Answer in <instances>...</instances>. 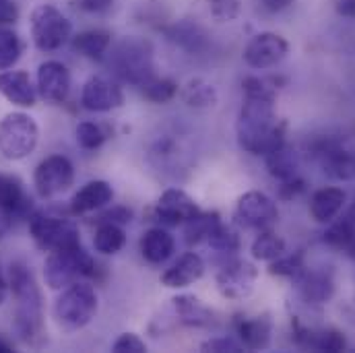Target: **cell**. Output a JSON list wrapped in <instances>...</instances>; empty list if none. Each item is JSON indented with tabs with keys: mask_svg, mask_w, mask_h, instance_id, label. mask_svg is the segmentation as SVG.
<instances>
[{
	"mask_svg": "<svg viewBox=\"0 0 355 353\" xmlns=\"http://www.w3.org/2000/svg\"><path fill=\"white\" fill-rule=\"evenodd\" d=\"M275 99L277 95H244L236 130L240 147L252 155L265 157L287 143V124L277 120Z\"/></svg>",
	"mask_w": 355,
	"mask_h": 353,
	"instance_id": "obj_1",
	"label": "cell"
},
{
	"mask_svg": "<svg viewBox=\"0 0 355 353\" xmlns=\"http://www.w3.org/2000/svg\"><path fill=\"white\" fill-rule=\"evenodd\" d=\"M8 287L15 300V333L21 341L37 345L44 335V312H42V291L25 263H10Z\"/></svg>",
	"mask_w": 355,
	"mask_h": 353,
	"instance_id": "obj_2",
	"label": "cell"
},
{
	"mask_svg": "<svg viewBox=\"0 0 355 353\" xmlns=\"http://www.w3.org/2000/svg\"><path fill=\"white\" fill-rule=\"evenodd\" d=\"M97 291L93 285L77 281L62 289L54 304V320L60 331L77 333L85 329L97 314Z\"/></svg>",
	"mask_w": 355,
	"mask_h": 353,
	"instance_id": "obj_3",
	"label": "cell"
},
{
	"mask_svg": "<svg viewBox=\"0 0 355 353\" xmlns=\"http://www.w3.org/2000/svg\"><path fill=\"white\" fill-rule=\"evenodd\" d=\"M95 261L87 250L77 244L60 250H52L44 263V279L46 285L54 291H62L64 287L77 283L83 277L95 275Z\"/></svg>",
	"mask_w": 355,
	"mask_h": 353,
	"instance_id": "obj_4",
	"label": "cell"
},
{
	"mask_svg": "<svg viewBox=\"0 0 355 353\" xmlns=\"http://www.w3.org/2000/svg\"><path fill=\"white\" fill-rule=\"evenodd\" d=\"M40 143V126L25 112H10L0 120V153L10 162L29 157Z\"/></svg>",
	"mask_w": 355,
	"mask_h": 353,
	"instance_id": "obj_5",
	"label": "cell"
},
{
	"mask_svg": "<svg viewBox=\"0 0 355 353\" xmlns=\"http://www.w3.org/2000/svg\"><path fill=\"white\" fill-rule=\"evenodd\" d=\"M110 64L114 67V73L132 83V85H145L149 79H153V48L145 40L126 37L120 42L112 54Z\"/></svg>",
	"mask_w": 355,
	"mask_h": 353,
	"instance_id": "obj_6",
	"label": "cell"
},
{
	"mask_svg": "<svg viewBox=\"0 0 355 353\" xmlns=\"http://www.w3.org/2000/svg\"><path fill=\"white\" fill-rule=\"evenodd\" d=\"M31 40L42 52H56L73 37V23L52 4H37L29 17Z\"/></svg>",
	"mask_w": 355,
	"mask_h": 353,
	"instance_id": "obj_7",
	"label": "cell"
},
{
	"mask_svg": "<svg viewBox=\"0 0 355 353\" xmlns=\"http://www.w3.org/2000/svg\"><path fill=\"white\" fill-rule=\"evenodd\" d=\"M312 155L320 162L324 174L339 182L355 180V147L345 137H318L312 147Z\"/></svg>",
	"mask_w": 355,
	"mask_h": 353,
	"instance_id": "obj_8",
	"label": "cell"
},
{
	"mask_svg": "<svg viewBox=\"0 0 355 353\" xmlns=\"http://www.w3.org/2000/svg\"><path fill=\"white\" fill-rule=\"evenodd\" d=\"M213 322V310H209L196 295H178L162 310L159 318H153L151 331L159 337L176 327H211Z\"/></svg>",
	"mask_w": 355,
	"mask_h": 353,
	"instance_id": "obj_9",
	"label": "cell"
},
{
	"mask_svg": "<svg viewBox=\"0 0 355 353\" xmlns=\"http://www.w3.org/2000/svg\"><path fill=\"white\" fill-rule=\"evenodd\" d=\"M29 232L37 248L46 252L81 244V234L75 221L50 213H33L29 217Z\"/></svg>",
	"mask_w": 355,
	"mask_h": 353,
	"instance_id": "obj_10",
	"label": "cell"
},
{
	"mask_svg": "<svg viewBox=\"0 0 355 353\" xmlns=\"http://www.w3.org/2000/svg\"><path fill=\"white\" fill-rule=\"evenodd\" d=\"M75 182V168L64 155L46 157L33 172V186L42 198H54L67 192Z\"/></svg>",
	"mask_w": 355,
	"mask_h": 353,
	"instance_id": "obj_11",
	"label": "cell"
},
{
	"mask_svg": "<svg viewBox=\"0 0 355 353\" xmlns=\"http://www.w3.org/2000/svg\"><path fill=\"white\" fill-rule=\"evenodd\" d=\"M259 268L248 261H232L219 268L215 283L223 298L227 300H246L257 285Z\"/></svg>",
	"mask_w": 355,
	"mask_h": 353,
	"instance_id": "obj_12",
	"label": "cell"
},
{
	"mask_svg": "<svg viewBox=\"0 0 355 353\" xmlns=\"http://www.w3.org/2000/svg\"><path fill=\"white\" fill-rule=\"evenodd\" d=\"M236 215L242 225L263 232V230H270L277 223L279 209H277L275 200L270 196H266L265 192L250 190L238 198Z\"/></svg>",
	"mask_w": 355,
	"mask_h": 353,
	"instance_id": "obj_13",
	"label": "cell"
},
{
	"mask_svg": "<svg viewBox=\"0 0 355 353\" xmlns=\"http://www.w3.org/2000/svg\"><path fill=\"white\" fill-rule=\"evenodd\" d=\"M287 54H289V42L283 35L263 31L254 35L244 48V62L250 69L265 71L270 67H277Z\"/></svg>",
	"mask_w": 355,
	"mask_h": 353,
	"instance_id": "obj_14",
	"label": "cell"
},
{
	"mask_svg": "<svg viewBox=\"0 0 355 353\" xmlns=\"http://www.w3.org/2000/svg\"><path fill=\"white\" fill-rule=\"evenodd\" d=\"M71 93V71L58 60H46L37 69V95L50 103L67 101Z\"/></svg>",
	"mask_w": 355,
	"mask_h": 353,
	"instance_id": "obj_15",
	"label": "cell"
},
{
	"mask_svg": "<svg viewBox=\"0 0 355 353\" xmlns=\"http://www.w3.org/2000/svg\"><path fill=\"white\" fill-rule=\"evenodd\" d=\"M81 103L89 112H112L122 107L124 93L105 77H91L81 91Z\"/></svg>",
	"mask_w": 355,
	"mask_h": 353,
	"instance_id": "obj_16",
	"label": "cell"
},
{
	"mask_svg": "<svg viewBox=\"0 0 355 353\" xmlns=\"http://www.w3.org/2000/svg\"><path fill=\"white\" fill-rule=\"evenodd\" d=\"M200 209L196 207L194 198L188 196L184 190L180 188H170L166 190L157 205H155V217L162 221V223H168V225H180V223H186L188 219H192Z\"/></svg>",
	"mask_w": 355,
	"mask_h": 353,
	"instance_id": "obj_17",
	"label": "cell"
},
{
	"mask_svg": "<svg viewBox=\"0 0 355 353\" xmlns=\"http://www.w3.org/2000/svg\"><path fill=\"white\" fill-rule=\"evenodd\" d=\"M302 298L308 304H327L335 295V279L331 270L324 268H304V273L295 279Z\"/></svg>",
	"mask_w": 355,
	"mask_h": 353,
	"instance_id": "obj_18",
	"label": "cell"
},
{
	"mask_svg": "<svg viewBox=\"0 0 355 353\" xmlns=\"http://www.w3.org/2000/svg\"><path fill=\"white\" fill-rule=\"evenodd\" d=\"M0 95L19 107H33L37 101V85H33L25 71H2L0 73Z\"/></svg>",
	"mask_w": 355,
	"mask_h": 353,
	"instance_id": "obj_19",
	"label": "cell"
},
{
	"mask_svg": "<svg viewBox=\"0 0 355 353\" xmlns=\"http://www.w3.org/2000/svg\"><path fill=\"white\" fill-rule=\"evenodd\" d=\"M236 333L240 337V343L246 350L261 352L270 345L272 339V320L268 314L259 316H240L236 320Z\"/></svg>",
	"mask_w": 355,
	"mask_h": 353,
	"instance_id": "obj_20",
	"label": "cell"
},
{
	"mask_svg": "<svg viewBox=\"0 0 355 353\" xmlns=\"http://www.w3.org/2000/svg\"><path fill=\"white\" fill-rule=\"evenodd\" d=\"M114 200V188L105 180H91L87 182L71 200L73 215H87L91 211L103 209Z\"/></svg>",
	"mask_w": 355,
	"mask_h": 353,
	"instance_id": "obj_21",
	"label": "cell"
},
{
	"mask_svg": "<svg viewBox=\"0 0 355 353\" xmlns=\"http://www.w3.org/2000/svg\"><path fill=\"white\" fill-rule=\"evenodd\" d=\"M205 275V261L196 252H186L162 275V285L170 289H182L196 283Z\"/></svg>",
	"mask_w": 355,
	"mask_h": 353,
	"instance_id": "obj_22",
	"label": "cell"
},
{
	"mask_svg": "<svg viewBox=\"0 0 355 353\" xmlns=\"http://www.w3.org/2000/svg\"><path fill=\"white\" fill-rule=\"evenodd\" d=\"M345 205V192L337 186H327L314 192L310 200V215L316 223H331Z\"/></svg>",
	"mask_w": 355,
	"mask_h": 353,
	"instance_id": "obj_23",
	"label": "cell"
},
{
	"mask_svg": "<svg viewBox=\"0 0 355 353\" xmlns=\"http://www.w3.org/2000/svg\"><path fill=\"white\" fill-rule=\"evenodd\" d=\"M176 250V240L170 232L153 227L141 238V255L151 265H164Z\"/></svg>",
	"mask_w": 355,
	"mask_h": 353,
	"instance_id": "obj_24",
	"label": "cell"
},
{
	"mask_svg": "<svg viewBox=\"0 0 355 353\" xmlns=\"http://www.w3.org/2000/svg\"><path fill=\"white\" fill-rule=\"evenodd\" d=\"M71 40H73V50L89 60H101L112 46V33L107 29H87Z\"/></svg>",
	"mask_w": 355,
	"mask_h": 353,
	"instance_id": "obj_25",
	"label": "cell"
},
{
	"mask_svg": "<svg viewBox=\"0 0 355 353\" xmlns=\"http://www.w3.org/2000/svg\"><path fill=\"white\" fill-rule=\"evenodd\" d=\"M182 101L188 105V107H194V110H209L213 105H217L219 101V93L213 83L205 81V79H190L182 91Z\"/></svg>",
	"mask_w": 355,
	"mask_h": 353,
	"instance_id": "obj_26",
	"label": "cell"
},
{
	"mask_svg": "<svg viewBox=\"0 0 355 353\" xmlns=\"http://www.w3.org/2000/svg\"><path fill=\"white\" fill-rule=\"evenodd\" d=\"M324 242L349 257H355V211L337 223L331 221V227L324 232Z\"/></svg>",
	"mask_w": 355,
	"mask_h": 353,
	"instance_id": "obj_27",
	"label": "cell"
},
{
	"mask_svg": "<svg viewBox=\"0 0 355 353\" xmlns=\"http://www.w3.org/2000/svg\"><path fill=\"white\" fill-rule=\"evenodd\" d=\"M27 196L17 178L0 176V213L23 215L27 211Z\"/></svg>",
	"mask_w": 355,
	"mask_h": 353,
	"instance_id": "obj_28",
	"label": "cell"
},
{
	"mask_svg": "<svg viewBox=\"0 0 355 353\" xmlns=\"http://www.w3.org/2000/svg\"><path fill=\"white\" fill-rule=\"evenodd\" d=\"M166 33H168V40H172L176 46L188 52H200L207 46V33L202 31V27L190 21L174 23Z\"/></svg>",
	"mask_w": 355,
	"mask_h": 353,
	"instance_id": "obj_29",
	"label": "cell"
},
{
	"mask_svg": "<svg viewBox=\"0 0 355 353\" xmlns=\"http://www.w3.org/2000/svg\"><path fill=\"white\" fill-rule=\"evenodd\" d=\"M265 162L268 174L275 180H279V182H285V180H291V178L297 176V157L287 147V143L283 147L275 149L272 153L265 155Z\"/></svg>",
	"mask_w": 355,
	"mask_h": 353,
	"instance_id": "obj_30",
	"label": "cell"
},
{
	"mask_svg": "<svg viewBox=\"0 0 355 353\" xmlns=\"http://www.w3.org/2000/svg\"><path fill=\"white\" fill-rule=\"evenodd\" d=\"M221 223L219 213H202L198 211L192 219L186 221V242L188 244H207L211 234Z\"/></svg>",
	"mask_w": 355,
	"mask_h": 353,
	"instance_id": "obj_31",
	"label": "cell"
},
{
	"mask_svg": "<svg viewBox=\"0 0 355 353\" xmlns=\"http://www.w3.org/2000/svg\"><path fill=\"white\" fill-rule=\"evenodd\" d=\"M126 244V234L120 225L116 223H99L95 238H93V246L99 255H116L124 248Z\"/></svg>",
	"mask_w": 355,
	"mask_h": 353,
	"instance_id": "obj_32",
	"label": "cell"
},
{
	"mask_svg": "<svg viewBox=\"0 0 355 353\" xmlns=\"http://www.w3.org/2000/svg\"><path fill=\"white\" fill-rule=\"evenodd\" d=\"M250 250H252V257L257 261L270 263V261L279 259L281 255H285V240L281 236H277L275 232H270V230H263L257 236V240L252 242Z\"/></svg>",
	"mask_w": 355,
	"mask_h": 353,
	"instance_id": "obj_33",
	"label": "cell"
},
{
	"mask_svg": "<svg viewBox=\"0 0 355 353\" xmlns=\"http://www.w3.org/2000/svg\"><path fill=\"white\" fill-rule=\"evenodd\" d=\"M23 54V44L12 29L0 27V71H10Z\"/></svg>",
	"mask_w": 355,
	"mask_h": 353,
	"instance_id": "obj_34",
	"label": "cell"
},
{
	"mask_svg": "<svg viewBox=\"0 0 355 353\" xmlns=\"http://www.w3.org/2000/svg\"><path fill=\"white\" fill-rule=\"evenodd\" d=\"M141 91L145 95V99L153 101V103H168L178 95V83L172 79H149L145 85H141Z\"/></svg>",
	"mask_w": 355,
	"mask_h": 353,
	"instance_id": "obj_35",
	"label": "cell"
},
{
	"mask_svg": "<svg viewBox=\"0 0 355 353\" xmlns=\"http://www.w3.org/2000/svg\"><path fill=\"white\" fill-rule=\"evenodd\" d=\"M207 244L211 248H215L217 252H221V255H236L240 250V238H238V234L230 225H225L223 221L211 234V238L207 240Z\"/></svg>",
	"mask_w": 355,
	"mask_h": 353,
	"instance_id": "obj_36",
	"label": "cell"
},
{
	"mask_svg": "<svg viewBox=\"0 0 355 353\" xmlns=\"http://www.w3.org/2000/svg\"><path fill=\"white\" fill-rule=\"evenodd\" d=\"M306 268V263H304V255L302 252H295V255H281L279 259L270 261L268 265V273L270 275H277V277H287V279H297Z\"/></svg>",
	"mask_w": 355,
	"mask_h": 353,
	"instance_id": "obj_37",
	"label": "cell"
},
{
	"mask_svg": "<svg viewBox=\"0 0 355 353\" xmlns=\"http://www.w3.org/2000/svg\"><path fill=\"white\" fill-rule=\"evenodd\" d=\"M75 135H77L79 147H83L85 151H95V149H99V147L105 143V139H107V135L103 132V128H101L99 124H95V122H81V124L77 126Z\"/></svg>",
	"mask_w": 355,
	"mask_h": 353,
	"instance_id": "obj_38",
	"label": "cell"
},
{
	"mask_svg": "<svg viewBox=\"0 0 355 353\" xmlns=\"http://www.w3.org/2000/svg\"><path fill=\"white\" fill-rule=\"evenodd\" d=\"M347 341L343 337L341 331L337 329H324V331H316V339H314V350L318 352H329V353H339L345 352Z\"/></svg>",
	"mask_w": 355,
	"mask_h": 353,
	"instance_id": "obj_39",
	"label": "cell"
},
{
	"mask_svg": "<svg viewBox=\"0 0 355 353\" xmlns=\"http://www.w3.org/2000/svg\"><path fill=\"white\" fill-rule=\"evenodd\" d=\"M209 10L217 23H232L242 12V0H209Z\"/></svg>",
	"mask_w": 355,
	"mask_h": 353,
	"instance_id": "obj_40",
	"label": "cell"
},
{
	"mask_svg": "<svg viewBox=\"0 0 355 353\" xmlns=\"http://www.w3.org/2000/svg\"><path fill=\"white\" fill-rule=\"evenodd\" d=\"M112 352L145 353L147 352V345H145V341H143L139 335H135V333H124V335H120V337L114 341V345H112Z\"/></svg>",
	"mask_w": 355,
	"mask_h": 353,
	"instance_id": "obj_41",
	"label": "cell"
},
{
	"mask_svg": "<svg viewBox=\"0 0 355 353\" xmlns=\"http://www.w3.org/2000/svg\"><path fill=\"white\" fill-rule=\"evenodd\" d=\"M200 350H202V352L238 353L244 350V345H242V343H238V341H234V339H230V337H217V339H211V341L202 343V345H200Z\"/></svg>",
	"mask_w": 355,
	"mask_h": 353,
	"instance_id": "obj_42",
	"label": "cell"
},
{
	"mask_svg": "<svg viewBox=\"0 0 355 353\" xmlns=\"http://www.w3.org/2000/svg\"><path fill=\"white\" fill-rule=\"evenodd\" d=\"M304 188H306V182L300 176L291 178V180H285V182H281V186H279V198H283V200H293V198H297V196L304 192Z\"/></svg>",
	"mask_w": 355,
	"mask_h": 353,
	"instance_id": "obj_43",
	"label": "cell"
},
{
	"mask_svg": "<svg viewBox=\"0 0 355 353\" xmlns=\"http://www.w3.org/2000/svg\"><path fill=\"white\" fill-rule=\"evenodd\" d=\"M75 6L83 12H91V15H99L105 12L114 6L116 0H73Z\"/></svg>",
	"mask_w": 355,
	"mask_h": 353,
	"instance_id": "obj_44",
	"label": "cell"
},
{
	"mask_svg": "<svg viewBox=\"0 0 355 353\" xmlns=\"http://www.w3.org/2000/svg\"><path fill=\"white\" fill-rule=\"evenodd\" d=\"M19 19V6L15 0H0V25H10Z\"/></svg>",
	"mask_w": 355,
	"mask_h": 353,
	"instance_id": "obj_45",
	"label": "cell"
},
{
	"mask_svg": "<svg viewBox=\"0 0 355 353\" xmlns=\"http://www.w3.org/2000/svg\"><path fill=\"white\" fill-rule=\"evenodd\" d=\"M130 221V211L118 207V209H112V211H105L101 217H99V223H116V225H122V223H128Z\"/></svg>",
	"mask_w": 355,
	"mask_h": 353,
	"instance_id": "obj_46",
	"label": "cell"
},
{
	"mask_svg": "<svg viewBox=\"0 0 355 353\" xmlns=\"http://www.w3.org/2000/svg\"><path fill=\"white\" fill-rule=\"evenodd\" d=\"M335 10L341 17L355 19V0H335Z\"/></svg>",
	"mask_w": 355,
	"mask_h": 353,
	"instance_id": "obj_47",
	"label": "cell"
},
{
	"mask_svg": "<svg viewBox=\"0 0 355 353\" xmlns=\"http://www.w3.org/2000/svg\"><path fill=\"white\" fill-rule=\"evenodd\" d=\"M291 4H293V0H263V6L268 12H281L285 8H289Z\"/></svg>",
	"mask_w": 355,
	"mask_h": 353,
	"instance_id": "obj_48",
	"label": "cell"
},
{
	"mask_svg": "<svg viewBox=\"0 0 355 353\" xmlns=\"http://www.w3.org/2000/svg\"><path fill=\"white\" fill-rule=\"evenodd\" d=\"M8 277L4 275V270H2V266H0V306L6 302V295H8Z\"/></svg>",
	"mask_w": 355,
	"mask_h": 353,
	"instance_id": "obj_49",
	"label": "cell"
},
{
	"mask_svg": "<svg viewBox=\"0 0 355 353\" xmlns=\"http://www.w3.org/2000/svg\"><path fill=\"white\" fill-rule=\"evenodd\" d=\"M12 352V347L4 341V339H0V353H10Z\"/></svg>",
	"mask_w": 355,
	"mask_h": 353,
	"instance_id": "obj_50",
	"label": "cell"
},
{
	"mask_svg": "<svg viewBox=\"0 0 355 353\" xmlns=\"http://www.w3.org/2000/svg\"><path fill=\"white\" fill-rule=\"evenodd\" d=\"M354 211H355V209H354Z\"/></svg>",
	"mask_w": 355,
	"mask_h": 353,
	"instance_id": "obj_51",
	"label": "cell"
}]
</instances>
